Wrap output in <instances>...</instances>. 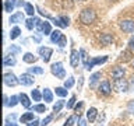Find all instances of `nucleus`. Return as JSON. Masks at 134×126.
I'll return each mask as SVG.
<instances>
[{
	"mask_svg": "<svg viewBox=\"0 0 134 126\" xmlns=\"http://www.w3.org/2000/svg\"><path fill=\"white\" fill-rule=\"evenodd\" d=\"M82 83H84V77H80V81H78V91H81Z\"/></svg>",
	"mask_w": 134,
	"mask_h": 126,
	"instance_id": "50",
	"label": "nucleus"
},
{
	"mask_svg": "<svg viewBox=\"0 0 134 126\" xmlns=\"http://www.w3.org/2000/svg\"><path fill=\"white\" fill-rule=\"evenodd\" d=\"M57 45L60 46V48H64V46L67 45V38H66V35H64V34H63V35H62V38L59 39Z\"/></svg>",
	"mask_w": 134,
	"mask_h": 126,
	"instance_id": "39",
	"label": "nucleus"
},
{
	"mask_svg": "<svg viewBox=\"0 0 134 126\" xmlns=\"http://www.w3.org/2000/svg\"><path fill=\"white\" fill-rule=\"evenodd\" d=\"M59 20L63 23V25H64V27H69V25H70V18H69L67 15H60V17H59Z\"/></svg>",
	"mask_w": 134,
	"mask_h": 126,
	"instance_id": "38",
	"label": "nucleus"
},
{
	"mask_svg": "<svg viewBox=\"0 0 134 126\" xmlns=\"http://www.w3.org/2000/svg\"><path fill=\"white\" fill-rule=\"evenodd\" d=\"M50 73L53 76H56L57 78L63 80L66 77V70H64V67H63V63L62 62L52 63V66H50Z\"/></svg>",
	"mask_w": 134,
	"mask_h": 126,
	"instance_id": "2",
	"label": "nucleus"
},
{
	"mask_svg": "<svg viewBox=\"0 0 134 126\" xmlns=\"http://www.w3.org/2000/svg\"><path fill=\"white\" fill-rule=\"evenodd\" d=\"M67 88L66 87H56V90H54V92H56V95H59L60 98H64V97H67Z\"/></svg>",
	"mask_w": 134,
	"mask_h": 126,
	"instance_id": "30",
	"label": "nucleus"
},
{
	"mask_svg": "<svg viewBox=\"0 0 134 126\" xmlns=\"http://www.w3.org/2000/svg\"><path fill=\"white\" fill-rule=\"evenodd\" d=\"M18 102H20V95H11L10 98H8V104H7V107L14 108Z\"/></svg>",
	"mask_w": 134,
	"mask_h": 126,
	"instance_id": "29",
	"label": "nucleus"
},
{
	"mask_svg": "<svg viewBox=\"0 0 134 126\" xmlns=\"http://www.w3.org/2000/svg\"><path fill=\"white\" fill-rule=\"evenodd\" d=\"M96 18V14L95 11L92 10V8H84V10L81 11V14H80V21H81L82 24L85 25H90L95 21Z\"/></svg>",
	"mask_w": 134,
	"mask_h": 126,
	"instance_id": "1",
	"label": "nucleus"
},
{
	"mask_svg": "<svg viewBox=\"0 0 134 126\" xmlns=\"http://www.w3.org/2000/svg\"><path fill=\"white\" fill-rule=\"evenodd\" d=\"M28 126H41V122L38 120V119H34V120H31L28 123Z\"/></svg>",
	"mask_w": 134,
	"mask_h": 126,
	"instance_id": "47",
	"label": "nucleus"
},
{
	"mask_svg": "<svg viewBox=\"0 0 134 126\" xmlns=\"http://www.w3.org/2000/svg\"><path fill=\"white\" fill-rule=\"evenodd\" d=\"M127 111H129L130 113H133V115H134V99L129 101V104H127Z\"/></svg>",
	"mask_w": 134,
	"mask_h": 126,
	"instance_id": "42",
	"label": "nucleus"
},
{
	"mask_svg": "<svg viewBox=\"0 0 134 126\" xmlns=\"http://www.w3.org/2000/svg\"><path fill=\"white\" fill-rule=\"evenodd\" d=\"M98 92H99L100 95H105V97L110 95L112 87H110V83H109V80H103L102 83H99V86H98Z\"/></svg>",
	"mask_w": 134,
	"mask_h": 126,
	"instance_id": "4",
	"label": "nucleus"
},
{
	"mask_svg": "<svg viewBox=\"0 0 134 126\" xmlns=\"http://www.w3.org/2000/svg\"><path fill=\"white\" fill-rule=\"evenodd\" d=\"M17 6L23 7V6H25V2H24V0H18V2H17Z\"/></svg>",
	"mask_w": 134,
	"mask_h": 126,
	"instance_id": "51",
	"label": "nucleus"
},
{
	"mask_svg": "<svg viewBox=\"0 0 134 126\" xmlns=\"http://www.w3.org/2000/svg\"><path fill=\"white\" fill-rule=\"evenodd\" d=\"M75 2H82V0H75Z\"/></svg>",
	"mask_w": 134,
	"mask_h": 126,
	"instance_id": "54",
	"label": "nucleus"
},
{
	"mask_svg": "<svg viewBox=\"0 0 134 126\" xmlns=\"http://www.w3.org/2000/svg\"><path fill=\"white\" fill-rule=\"evenodd\" d=\"M129 48L131 50H134V35L130 38V41H129Z\"/></svg>",
	"mask_w": 134,
	"mask_h": 126,
	"instance_id": "48",
	"label": "nucleus"
},
{
	"mask_svg": "<svg viewBox=\"0 0 134 126\" xmlns=\"http://www.w3.org/2000/svg\"><path fill=\"white\" fill-rule=\"evenodd\" d=\"M24 20H25L24 13H23V11H17V13H14V14L10 17L8 23H10V24H18V23H23Z\"/></svg>",
	"mask_w": 134,
	"mask_h": 126,
	"instance_id": "11",
	"label": "nucleus"
},
{
	"mask_svg": "<svg viewBox=\"0 0 134 126\" xmlns=\"http://www.w3.org/2000/svg\"><path fill=\"white\" fill-rule=\"evenodd\" d=\"M15 6H17V0H4V11L6 13H11Z\"/></svg>",
	"mask_w": 134,
	"mask_h": 126,
	"instance_id": "17",
	"label": "nucleus"
},
{
	"mask_svg": "<svg viewBox=\"0 0 134 126\" xmlns=\"http://www.w3.org/2000/svg\"><path fill=\"white\" fill-rule=\"evenodd\" d=\"M112 41H113L112 34H102L100 35V44L102 45H109V44H112Z\"/></svg>",
	"mask_w": 134,
	"mask_h": 126,
	"instance_id": "25",
	"label": "nucleus"
},
{
	"mask_svg": "<svg viewBox=\"0 0 134 126\" xmlns=\"http://www.w3.org/2000/svg\"><path fill=\"white\" fill-rule=\"evenodd\" d=\"M15 119H17V113H11L4 120V126H17L15 125Z\"/></svg>",
	"mask_w": 134,
	"mask_h": 126,
	"instance_id": "21",
	"label": "nucleus"
},
{
	"mask_svg": "<svg viewBox=\"0 0 134 126\" xmlns=\"http://www.w3.org/2000/svg\"><path fill=\"white\" fill-rule=\"evenodd\" d=\"M38 53L42 56V60H43L45 63H48L50 60L52 53H53V49L52 48H48V46H39V48H38Z\"/></svg>",
	"mask_w": 134,
	"mask_h": 126,
	"instance_id": "5",
	"label": "nucleus"
},
{
	"mask_svg": "<svg viewBox=\"0 0 134 126\" xmlns=\"http://www.w3.org/2000/svg\"><path fill=\"white\" fill-rule=\"evenodd\" d=\"M8 50L11 52V55H13V53H20V52H21L20 46H15V45H11L10 48H8Z\"/></svg>",
	"mask_w": 134,
	"mask_h": 126,
	"instance_id": "43",
	"label": "nucleus"
},
{
	"mask_svg": "<svg viewBox=\"0 0 134 126\" xmlns=\"http://www.w3.org/2000/svg\"><path fill=\"white\" fill-rule=\"evenodd\" d=\"M20 104L23 105L24 108H31V101H29V98H28V95L27 94H24V92H21L20 94Z\"/></svg>",
	"mask_w": 134,
	"mask_h": 126,
	"instance_id": "18",
	"label": "nucleus"
},
{
	"mask_svg": "<svg viewBox=\"0 0 134 126\" xmlns=\"http://www.w3.org/2000/svg\"><path fill=\"white\" fill-rule=\"evenodd\" d=\"M108 62V56H99V57H91L90 63H88V66L85 67V70H92L96 65H102V63Z\"/></svg>",
	"mask_w": 134,
	"mask_h": 126,
	"instance_id": "7",
	"label": "nucleus"
},
{
	"mask_svg": "<svg viewBox=\"0 0 134 126\" xmlns=\"http://www.w3.org/2000/svg\"><path fill=\"white\" fill-rule=\"evenodd\" d=\"M36 56H34V53L31 52H27V53H24V56H23V60L25 63H35L36 62Z\"/></svg>",
	"mask_w": 134,
	"mask_h": 126,
	"instance_id": "27",
	"label": "nucleus"
},
{
	"mask_svg": "<svg viewBox=\"0 0 134 126\" xmlns=\"http://www.w3.org/2000/svg\"><path fill=\"white\" fill-rule=\"evenodd\" d=\"M82 105H84V102H78V105H75V107H74V109H75V112H78L80 109L82 108Z\"/></svg>",
	"mask_w": 134,
	"mask_h": 126,
	"instance_id": "49",
	"label": "nucleus"
},
{
	"mask_svg": "<svg viewBox=\"0 0 134 126\" xmlns=\"http://www.w3.org/2000/svg\"><path fill=\"white\" fill-rule=\"evenodd\" d=\"M52 120H53V115H48V116H46L43 120L41 122V126H46V125H49Z\"/></svg>",
	"mask_w": 134,
	"mask_h": 126,
	"instance_id": "40",
	"label": "nucleus"
},
{
	"mask_svg": "<svg viewBox=\"0 0 134 126\" xmlns=\"http://www.w3.org/2000/svg\"><path fill=\"white\" fill-rule=\"evenodd\" d=\"M96 115H98V111H96V108H90L87 111V119H88V122H95V119H96Z\"/></svg>",
	"mask_w": 134,
	"mask_h": 126,
	"instance_id": "19",
	"label": "nucleus"
},
{
	"mask_svg": "<svg viewBox=\"0 0 134 126\" xmlns=\"http://www.w3.org/2000/svg\"><path fill=\"white\" fill-rule=\"evenodd\" d=\"M24 8H25V13L29 15V17H34V13H35V8H34V6L31 3H25V6H24Z\"/></svg>",
	"mask_w": 134,
	"mask_h": 126,
	"instance_id": "33",
	"label": "nucleus"
},
{
	"mask_svg": "<svg viewBox=\"0 0 134 126\" xmlns=\"http://www.w3.org/2000/svg\"><path fill=\"white\" fill-rule=\"evenodd\" d=\"M32 39L35 41L36 44H39V42H41V36H32Z\"/></svg>",
	"mask_w": 134,
	"mask_h": 126,
	"instance_id": "52",
	"label": "nucleus"
},
{
	"mask_svg": "<svg viewBox=\"0 0 134 126\" xmlns=\"http://www.w3.org/2000/svg\"><path fill=\"white\" fill-rule=\"evenodd\" d=\"M42 95H43V99H45V102H48V104H50V102H53V92H52V90L50 88H43V91H42Z\"/></svg>",
	"mask_w": 134,
	"mask_h": 126,
	"instance_id": "14",
	"label": "nucleus"
},
{
	"mask_svg": "<svg viewBox=\"0 0 134 126\" xmlns=\"http://www.w3.org/2000/svg\"><path fill=\"white\" fill-rule=\"evenodd\" d=\"M80 60H81V55L78 53L77 49H71V53H70V65L71 67H77Z\"/></svg>",
	"mask_w": 134,
	"mask_h": 126,
	"instance_id": "10",
	"label": "nucleus"
},
{
	"mask_svg": "<svg viewBox=\"0 0 134 126\" xmlns=\"http://www.w3.org/2000/svg\"><path fill=\"white\" fill-rule=\"evenodd\" d=\"M78 126H88V119L80 118V119H78Z\"/></svg>",
	"mask_w": 134,
	"mask_h": 126,
	"instance_id": "45",
	"label": "nucleus"
},
{
	"mask_svg": "<svg viewBox=\"0 0 134 126\" xmlns=\"http://www.w3.org/2000/svg\"><path fill=\"white\" fill-rule=\"evenodd\" d=\"M31 97H32V99H34V101H36V102H38V101H41L42 98H43V95H42L41 92H39V90H32V92H31Z\"/></svg>",
	"mask_w": 134,
	"mask_h": 126,
	"instance_id": "36",
	"label": "nucleus"
},
{
	"mask_svg": "<svg viewBox=\"0 0 134 126\" xmlns=\"http://www.w3.org/2000/svg\"><path fill=\"white\" fill-rule=\"evenodd\" d=\"M80 113H74V115H71V116H69V119L66 120V123L63 125V126H73L75 122H78V119H80Z\"/></svg>",
	"mask_w": 134,
	"mask_h": 126,
	"instance_id": "23",
	"label": "nucleus"
},
{
	"mask_svg": "<svg viewBox=\"0 0 134 126\" xmlns=\"http://www.w3.org/2000/svg\"><path fill=\"white\" fill-rule=\"evenodd\" d=\"M28 73H31V74H43L45 73V70H43V67H41V66H34V67H28Z\"/></svg>",
	"mask_w": 134,
	"mask_h": 126,
	"instance_id": "28",
	"label": "nucleus"
},
{
	"mask_svg": "<svg viewBox=\"0 0 134 126\" xmlns=\"http://www.w3.org/2000/svg\"><path fill=\"white\" fill-rule=\"evenodd\" d=\"M35 118H34V113L32 112H25L24 115H21L20 118V120H21V123H29L31 120H34Z\"/></svg>",
	"mask_w": 134,
	"mask_h": 126,
	"instance_id": "20",
	"label": "nucleus"
},
{
	"mask_svg": "<svg viewBox=\"0 0 134 126\" xmlns=\"http://www.w3.org/2000/svg\"><path fill=\"white\" fill-rule=\"evenodd\" d=\"M123 76H124V69L123 67H115V69L112 70V78L115 80H120V78H123Z\"/></svg>",
	"mask_w": 134,
	"mask_h": 126,
	"instance_id": "13",
	"label": "nucleus"
},
{
	"mask_svg": "<svg viewBox=\"0 0 134 126\" xmlns=\"http://www.w3.org/2000/svg\"><path fill=\"white\" fill-rule=\"evenodd\" d=\"M3 81L7 87H15L20 84V78H17V76L14 73H4Z\"/></svg>",
	"mask_w": 134,
	"mask_h": 126,
	"instance_id": "3",
	"label": "nucleus"
},
{
	"mask_svg": "<svg viewBox=\"0 0 134 126\" xmlns=\"http://www.w3.org/2000/svg\"><path fill=\"white\" fill-rule=\"evenodd\" d=\"M36 10H38V11H39V14H41V15H45V17H46V18H52V15H50V14H49V13H46V11H43V10H42V8H39V7H38V8H36Z\"/></svg>",
	"mask_w": 134,
	"mask_h": 126,
	"instance_id": "44",
	"label": "nucleus"
},
{
	"mask_svg": "<svg viewBox=\"0 0 134 126\" xmlns=\"http://www.w3.org/2000/svg\"><path fill=\"white\" fill-rule=\"evenodd\" d=\"M100 76H102V73H100V71H96V73H94V74L90 77V87H91V88H95V87H96V84H98Z\"/></svg>",
	"mask_w": 134,
	"mask_h": 126,
	"instance_id": "16",
	"label": "nucleus"
},
{
	"mask_svg": "<svg viewBox=\"0 0 134 126\" xmlns=\"http://www.w3.org/2000/svg\"><path fill=\"white\" fill-rule=\"evenodd\" d=\"M32 111H35L36 113H43V112L48 111V109H46V107H45L43 104H36V105H34Z\"/></svg>",
	"mask_w": 134,
	"mask_h": 126,
	"instance_id": "32",
	"label": "nucleus"
},
{
	"mask_svg": "<svg viewBox=\"0 0 134 126\" xmlns=\"http://www.w3.org/2000/svg\"><path fill=\"white\" fill-rule=\"evenodd\" d=\"M15 63H17V60H15V57L13 56H4V60H3V66L4 67H8V66H15Z\"/></svg>",
	"mask_w": 134,
	"mask_h": 126,
	"instance_id": "22",
	"label": "nucleus"
},
{
	"mask_svg": "<svg viewBox=\"0 0 134 126\" xmlns=\"http://www.w3.org/2000/svg\"><path fill=\"white\" fill-rule=\"evenodd\" d=\"M80 55H81V62H82L84 67H87L91 59H90V56H88V53L85 52V49H80Z\"/></svg>",
	"mask_w": 134,
	"mask_h": 126,
	"instance_id": "26",
	"label": "nucleus"
},
{
	"mask_svg": "<svg viewBox=\"0 0 134 126\" xmlns=\"http://www.w3.org/2000/svg\"><path fill=\"white\" fill-rule=\"evenodd\" d=\"M133 67H134V60H133Z\"/></svg>",
	"mask_w": 134,
	"mask_h": 126,
	"instance_id": "55",
	"label": "nucleus"
},
{
	"mask_svg": "<svg viewBox=\"0 0 134 126\" xmlns=\"http://www.w3.org/2000/svg\"><path fill=\"white\" fill-rule=\"evenodd\" d=\"M75 101H77V97L73 95L70 98V101L67 102V109H71V108H74V104H75Z\"/></svg>",
	"mask_w": 134,
	"mask_h": 126,
	"instance_id": "41",
	"label": "nucleus"
},
{
	"mask_svg": "<svg viewBox=\"0 0 134 126\" xmlns=\"http://www.w3.org/2000/svg\"><path fill=\"white\" fill-rule=\"evenodd\" d=\"M38 21H39V18H36V17H29L28 20H25V27H27V29H34L38 25Z\"/></svg>",
	"mask_w": 134,
	"mask_h": 126,
	"instance_id": "15",
	"label": "nucleus"
},
{
	"mask_svg": "<svg viewBox=\"0 0 134 126\" xmlns=\"http://www.w3.org/2000/svg\"><path fill=\"white\" fill-rule=\"evenodd\" d=\"M3 99H4V105L7 107V104H8V98H7V95H4V97H3Z\"/></svg>",
	"mask_w": 134,
	"mask_h": 126,
	"instance_id": "53",
	"label": "nucleus"
},
{
	"mask_svg": "<svg viewBox=\"0 0 134 126\" xmlns=\"http://www.w3.org/2000/svg\"><path fill=\"white\" fill-rule=\"evenodd\" d=\"M20 84H23V86H32L34 81H35V78H34V76L31 73H24L20 76Z\"/></svg>",
	"mask_w": 134,
	"mask_h": 126,
	"instance_id": "8",
	"label": "nucleus"
},
{
	"mask_svg": "<svg viewBox=\"0 0 134 126\" xmlns=\"http://www.w3.org/2000/svg\"><path fill=\"white\" fill-rule=\"evenodd\" d=\"M62 31H59V29H54V31H52V34H50V42H53V44H57L59 39L62 38Z\"/></svg>",
	"mask_w": 134,
	"mask_h": 126,
	"instance_id": "24",
	"label": "nucleus"
},
{
	"mask_svg": "<svg viewBox=\"0 0 134 126\" xmlns=\"http://www.w3.org/2000/svg\"><path fill=\"white\" fill-rule=\"evenodd\" d=\"M74 83H75V80H74L73 76H71V77H69V78L64 80V86H63V87H66L67 90H69V88H71V87L74 86Z\"/></svg>",
	"mask_w": 134,
	"mask_h": 126,
	"instance_id": "37",
	"label": "nucleus"
},
{
	"mask_svg": "<svg viewBox=\"0 0 134 126\" xmlns=\"http://www.w3.org/2000/svg\"><path fill=\"white\" fill-rule=\"evenodd\" d=\"M115 88L117 91H129V84L126 80L123 78H120V80H116V83H115Z\"/></svg>",
	"mask_w": 134,
	"mask_h": 126,
	"instance_id": "12",
	"label": "nucleus"
},
{
	"mask_svg": "<svg viewBox=\"0 0 134 126\" xmlns=\"http://www.w3.org/2000/svg\"><path fill=\"white\" fill-rule=\"evenodd\" d=\"M120 28H121V31H124V32H134V21L133 20H123V21H120Z\"/></svg>",
	"mask_w": 134,
	"mask_h": 126,
	"instance_id": "9",
	"label": "nucleus"
},
{
	"mask_svg": "<svg viewBox=\"0 0 134 126\" xmlns=\"http://www.w3.org/2000/svg\"><path fill=\"white\" fill-rule=\"evenodd\" d=\"M53 23H54V25H57V27H60V28H66L64 25H63V23L59 18H53Z\"/></svg>",
	"mask_w": 134,
	"mask_h": 126,
	"instance_id": "46",
	"label": "nucleus"
},
{
	"mask_svg": "<svg viewBox=\"0 0 134 126\" xmlns=\"http://www.w3.org/2000/svg\"><path fill=\"white\" fill-rule=\"evenodd\" d=\"M20 34H21L20 27H14V28L10 31V38H11V39H17V38L20 36Z\"/></svg>",
	"mask_w": 134,
	"mask_h": 126,
	"instance_id": "35",
	"label": "nucleus"
},
{
	"mask_svg": "<svg viewBox=\"0 0 134 126\" xmlns=\"http://www.w3.org/2000/svg\"><path fill=\"white\" fill-rule=\"evenodd\" d=\"M64 101H63V99H59V101H56V104H54L53 105V112H60L62 111V109H63V107H64Z\"/></svg>",
	"mask_w": 134,
	"mask_h": 126,
	"instance_id": "31",
	"label": "nucleus"
},
{
	"mask_svg": "<svg viewBox=\"0 0 134 126\" xmlns=\"http://www.w3.org/2000/svg\"><path fill=\"white\" fill-rule=\"evenodd\" d=\"M36 28L41 31L42 35H50L52 34V27H50V23H48V21H38V25Z\"/></svg>",
	"mask_w": 134,
	"mask_h": 126,
	"instance_id": "6",
	"label": "nucleus"
},
{
	"mask_svg": "<svg viewBox=\"0 0 134 126\" xmlns=\"http://www.w3.org/2000/svg\"><path fill=\"white\" fill-rule=\"evenodd\" d=\"M131 59V49H129V50H124V52H121L120 55V60H123V62H127Z\"/></svg>",
	"mask_w": 134,
	"mask_h": 126,
	"instance_id": "34",
	"label": "nucleus"
}]
</instances>
